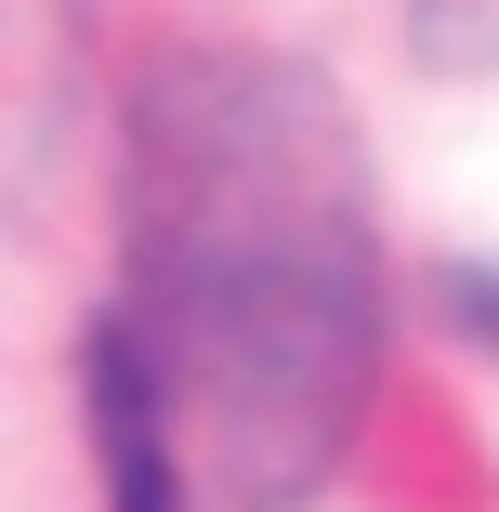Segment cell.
<instances>
[{
  "instance_id": "1",
  "label": "cell",
  "mask_w": 499,
  "mask_h": 512,
  "mask_svg": "<svg viewBox=\"0 0 499 512\" xmlns=\"http://www.w3.org/2000/svg\"><path fill=\"white\" fill-rule=\"evenodd\" d=\"M145 302L171 342H145L158 394L184 381L237 434L250 499L303 486L342 434V394L368 355V250L329 106L289 79L211 66L171 79L145 145Z\"/></svg>"
},
{
  "instance_id": "2",
  "label": "cell",
  "mask_w": 499,
  "mask_h": 512,
  "mask_svg": "<svg viewBox=\"0 0 499 512\" xmlns=\"http://www.w3.org/2000/svg\"><path fill=\"white\" fill-rule=\"evenodd\" d=\"M79 394H92V447H106V486H119V512H184L171 394H158V368H145L132 316H119V329H92V355H79Z\"/></svg>"
}]
</instances>
